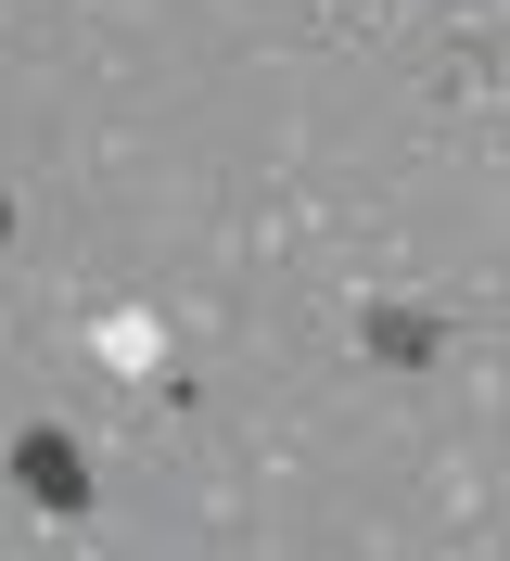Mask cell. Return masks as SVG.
I'll return each instance as SVG.
<instances>
[{"instance_id":"6da1fadb","label":"cell","mask_w":510,"mask_h":561,"mask_svg":"<svg viewBox=\"0 0 510 561\" xmlns=\"http://www.w3.org/2000/svg\"><path fill=\"white\" fill-rule=\"evenodd\" d=\"M13 472H26V497H52V511H77V497H90V472H77L65 434H26V447H13Z\"/></svg>"}]
</instances>
